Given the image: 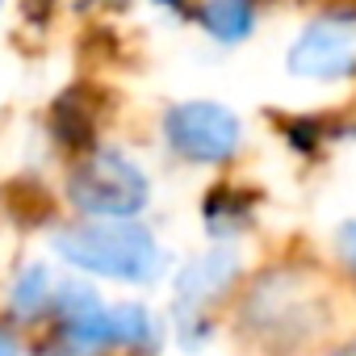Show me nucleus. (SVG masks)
<instances>
[{
    "instance_id": "nucleus-1",
    "label": "nucleus",
    "mask_w": 356,
    "mask_h": 356,
    "mask_svg": "<svg viewBox=\"0 0 356 356\" xmlns=\"http://www.w3.org/2000/svg\"><path fill=\"white\" fill-rule=\"evenodd\" d=\"M51 248L67 264H76L84 273H97V277H113V281L147 285V281H155L163 273L159 243L138 222H126V218L63 227V231H55Z\"/></svg>"
},
{
    "instance_id": "nucleus-2",
    "label": "nucleus",
    "mask_w": 356,
    "mask_h": 356,
    "mask_svg": "<svg viewBox=\"0 0 356 356\" xmlns=\"http://www.w3.org/2000/svg\"><path fill=\"white\" fill-rule=\"evenodd\" d=\"M147 176L138 163H130L126 155L101 151L92 155L76 176H72V202L84 214H109V218H126L138 214L147 206Z\"/></svg>"
},
{
    "instance_id": "nucleus-3",
    "label": "nucleus",
    "mask_w": 356,
    "mask_h": 356,
    "mask_svg": "<svg viewBox=\"0 0 356 356\" xmlns=\"http://www.w3.org/2000/svg\"><path fill=\"white\" fill-rule=\"evenodd\" d=\"M239 134V118L218 101H189L168 113V143L189 159H227Z\"/></svg>"
},
{
    "instance_id": "nucleus-4",
    "label": "nucleus",
    "mask_w": 356,
    "mask_h": 356,
    "mask_svg": "<svg viewBox=\"0 0 356 356\" xmlns=\"http://www.w3.org/2000/svg\"><path fill=\"white\" fill-rule=\"evenodd\" d=\"M302 80H335L356 67V22H310L285 55Z\"/></svg>"
},
{
    "instance_id": "nucleus-5",
    "label": "nucleus",
    "mask_w": 356,
    "mask_h": 356,
    "mask_svg": "<svg viewBox=\"0 0 356 356\" xmlns=\"http://www.w3.org/2000/svg\"><path fill=\"white\" fill-rule=\"evenodd\" d=\"M231 273H235V256H231V252H210V256H202V260H193V264L185 268V277H181V298H185V302H202V298H210Z\"/></svg>"
},
{
    "instance_id": "nucleus-6",
    "label": "nucleus",
    "mask_w": 356,
    "mask_h": 356,
    "mask_svg": "<svg viewBox=\"0 0 356 356\" xmlns=\"http://www.w3.org/2000/svg\"><path fill=\"white\" fill-rule=\"evenodd\" d=\"M206 26L222 42H239L252 30V5L248 0H210L206 5Z\"/></svg>"
},
{
    "instance_id": "nucleus-7",
    "label": "nucleus",
    "mask_w": 356,
    "mask_h": 356,
    "mask_svg": "<svg viewBox=\"0 0 356 356\" xmlns=\"http://www.w3.org/2000/svg\"><path fill=\"white\" fill-rule=\"evenodd\" d=\"M51 293H55L51 273H47L42 264H30V268L17 277V285H13V310H17V314H38V310L51 302Z\"/></svg>"
},
{
    "instance_id": "nucleus-8",
    "label": "nucleus",
    "mask_w": 356,
    "mask_h": 356,
    "mask_svg": "<svg viewBox=\"0 0 356 356\" xmlns=\"http://www.w3.org/2000/svg\"><path fill=\"white\" fill-rule=\"evenodd\" d=\"M113 343H151L155 339V318L143 306H113Z\"/></svg>"
},
{
    "instance_id": "nucleus-9",
    "label": "nucleus",
    "mask_w": 356,
    "mask_h": 356,
    "mask_svg": "<svg viewBox=\"0 0 356 356\" xmlns=\"http://www.w3.org/2000/svg\"><path fill=\"white\" fill-rule=\"evenodd\" d=\"M339 252H343L348 260H356V218L339 227Z\"/></svg>"
},
{
    "instance_id": "nucleus-10",
    "label": "nucleus",
    "mask_w": 356,
    "mask_h": 356,
    "mask_svg": "<svg viewBox=\"0 0 356 356\" xmlns=\"http://www.w3.org/2000/svg\"><path fill=\"white\" fill-rule=\"evenodd\" d=\"M0 356H22V352H17V343H13L9 335H0Z\"/></svg>"
}]
</instances>
